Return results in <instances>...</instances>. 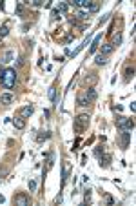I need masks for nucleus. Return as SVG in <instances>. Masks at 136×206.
<instances>
[{
	"mask_svg": "<svg viewBox=\"0 0 136 206\" xmlns=\"http://www.w3.org/2000/svg\"><path fill=\"white\" fill-rule=\"evenodd\" d=\"M129 142H131V131H122V135H120V148L127 150Z\"/></svg>",
	"mask_w": 136,
	"mask_h": 206,
	"instance_id": "obj_4",
	"label": "nucleus"
},
{
	"mask_svg": "<svg viewBox=\"0 0 136 206\" xmlns=\"http://www.w3.org/2000/svg\"><path fill=\"white\" fill-rule=\"evenodd\" d=\"M98 80V77L95 75V73H91V77H85V80H84V84L87 86V84H95Z\"/></svg>",
	"mask_w": 136,
	"mask_h": 206,
	"instance_id": "obj_17",
	"label": "nucleus"
},
{
	"mask_svg": "<svg viewBox=\"0 0 136 206\" xmlns=\"http://www.w3.org/2000/svg\"><path fill=\"white\" fill-rule=\"evenodd\" d=\"M33 4H35V6H37V7H42V6H44V2H42V0H35V2H33Z\"/></svg>",
	"mask_w": 136,
	"mask_h": 206,
	"instance_id": "obj_30",
	"label": "nucleus"
},
{
	"mask_svg": "<svg viewBox=\"0 0 136 206\" xmlns=\"http://www.w3.org/2000/svg\"><path fill=\"white\" fill-rule=\"evenodd\" d=\"M84 201H85V203H89V201H91V190H89V188H87V190H85V193H84Z\"/></svg>",
	"mask_w": 136,
	"mask_h": 206,
	"instance_id": "obj_25",
	"label": "nucleus"
},
{
	"mask_svg": "<svg viewBox=\"0 0 136 206\" xmlns=\"http://www.w3.org/2000/svg\"><path fill=\"white\" fill-rule=\"evenodd\" d=\"M13 124H15V128H18V130H24V128H25V121H24L22 117H15V119H13Z\"/></svg>",
	"mask_w": 136,
	"mask_h": 206,
	"instance_id": "obj_14",
	"label": "nucleus"
},
{
	"mask_svg": "<svg viewBox=\"0 0 136 206\" xmlns=\"http://www.w3.org/2000/svg\"><path fill=\"white\" fill-rule=\"evenodd\" d=\"M11 59H13V53H11V51H9V53H7V55H6V60H4V62H9V60H11Z\"/></svg>",
	"mask_w": 136,
	"mask_h": 206,
	"instance_id": "obj_29",
	"label": "nucleus"
},
{
	"mask_svg": "<svg viewBox=\"0 0 136 206\" xmlns=\"http://www.w3.org/2000/svg\"><path fill=\"white\" fill-rule=\"evenodd\" d=\"M29 190H31V192H35V190H37V181H29Z\"/></svg>",
	"mask_w": 136,
	"mask_h": 206,
	"instance_id": "obj_27",
	"label": "nucleus"
},
{
	"mask_svg": "<svg viewBox=\"0 0 136 206\" xmlns=\"http://www.w3.org/2000/svg\"><path fill=\"white\" fill-rule=\"evenodd\" d=\"M55 203H56V204H62V195H60V193H58V197L55 199Z\"/></svg>",
	"mask_w": 136,
	"mask_h": 206,
	"instance_id": "obj_31",
	"label": "nucleus"
},
{
	"mask_svg": "<svg viewBox=\"0 0 136 206\" xmlns=\"http://www.w3.org/2000/svg\"><path fill=\"white\" fill-rule=\"evenodd\" d=\"M116 128L120 130V131H133V128H134V121L120 115V117H116Z\"/></svg>",
	"mask_w": 136,
	"mask_h": 206,
	"instance_id": "obj_2",
	"label": "nucleus"
},
{
	"mask_svg": "<svg viewBox=\"0 0 136 206\" xmlns=\"http://www.w3.org/2000/svg\"><path fill=\"white\" fill-rule=\"evenodd\" d=\"M67 7H69V4H65V2H60L56 9H58L60 13H65V11H67Z\"/></svg>",
	"mask_w": 136,
	"mask_h": 206,
	"instance_id": "obj_22",
	"label": "nucleus"
},
{
	"mask_svg": "<svg viewBox=\"0 0 136 206\" xmlns=\"http://www.w3.org/2000/svg\"><path fill=\"white\" fill-rule=\"evenodd\" d=\"M0 84L6 89H13L15 88V84H17V71H15V68H6L4 69V75L0 79Z\"/></svg>",
	"mask_w": 136,
	"mask_h": 206,
	"instance_id": "obj_1",
	"label": "nucleus"
},
{
	"mask_svg": "<svg viewBox=\"0 0 136 206\" xmlns=\"http://www.w3.org/2000/svg\"><path fill=\"white\" fill-rule=\"evenodd\" d=\"M89 104H91V102H89L84 95H82V97H78V106H89Z\"/></svg>",
	"mask_w": 136,
	"mask_h": 206,
	"instance_id": "obj_24",
	"label": "nucleus"
},
{
	"mask_svg": "<svg viewBox=\"0 0 136 206\" xmlns=\"http://www.w3.org/2000/svg\"><path fill=\"white\" fill-rule=\"evenodd\" d=\"M15 203L18 206H29V197H27L25 193H18V195L15 197Z\"/></svg>",
	"mask_w": 136,
	"mask_h": 206,
	"instance_id": "obj_8",
	"label": "nucleus"
},
{
	"mask_svg": "<svg viewBox=\"0 0 136 206\" xmlns=\"http://www.w3.org/2000/svg\"><path fill=\"white\" fill-rule=\"evenodd\" d=\"M33 111H35V106H33V104H27V106L20 108V117H22V119H29V117L33 115Z\"/></svg>",
	"mask_w": 136,
	"mask_h": 206,
	"instance_id": "obj_5",
	"label": "nucleus"
},
{
	"mask_svg": "<svg viewBox=\"0 0 136 206\" xmlns=\"http://www.w3.org/2000/svg\"><path fill=\"white\" fill-rule=\"evenodd\" d=\"M84 97L89 101V102H95L96 101V97H98V91L93 88V86H89L87 89H85V93H84Z\"/></svg>",
	"mask_w": 136,
	"mask_h": 206,
	"instance_id": "obj_6",
	"label": "nucleus"
},
{
	"mask_svg": "<svg viewBox=\"0 0 136 206\" xmlns=\"http://www.w3.org/2000/svg\"><path fill=\"white\" fill-rule=\"evenodd\" d=\"M9 33V24H4L2 27H0V37H6Z\"/></svg>",
	"mask_w": 136,
	"mask_h": 206,
	"instance_id": "obj_21",
	"label": "nucleus"
},
{
	"mask_svg": "<svg viewBox=\"0 0 136 206\" xmlns=\"http://www.w3.org/2000/svg\"><path fill=\"white\" fill-rule=\"evenodd\" d=\"M76 17L78 19H82V20H85V19H89V9H76Z\"/></svg>",
	"mask_w": 136,
	"mask_h": 206,
	"instance_id": "obj_15",
	"label": "nucleus"
},
{
	"mask_svg": "<svg viewBox=\"0 0 136 206\" xmlns=\"http://www.w3.org/2000/svg\"><path fill=\"white\" fill-rule=\"evenodd\" d=\"M87 126H89V115L82 113V115H78L76 119H75V131H76V133L85 131V130H87Z\"/></svg>",
	"mask_w": 136,
	"mask_h": 206,
	"instance_id": "obj_3",
	"label": "nucleus"
},
{
	"mask_svg": "<svg viewBox=\"0 0 136 206\" xmlns=\"http://www.w3.org/2000/svg\"><path fill=\"white\" fill-rule=\"evenodd\" d=\"M71 40H73V35H67V39H65V44H69Z\"/></svg>",
	"mask_w": 136,
	"mask_h": 206,
	"instance_id": "obj_33",
	"label": "nucleus"
},
{
	"mask_svg": "<svg viewBox=\"0 0 136 206\" xmlns=\"http://www.w3.org/2000/svg\"><path fill=\"white\" fill-rule=\"evenodd\" d=\"M109 163H111V155H103V157L100 159V164L103 166V168H107V166H109Z\"/></svg>",
	"mask_w": 136,
	"mask_h": 206,
	"instance_id": "obj_19",
	"label": "nucleus"
},
{
	"mask_svg": "<svg viewBox=\"0 0 136 206\" xmlns=\"http://www.w3.org/2000/svg\"><path fill=\"white\" fill-rule=\"evenodd\" d=\"M111 44H113V47H115V49H116L118 46H120V44H122V35H120V33H118L116 37H113V42H111Z\"/></svg>",
	"mask_w": 136,
	"mask_h": 206,
	"instance_id": "obj_20",
	"label": "nucleus"
},
{
	"mask_svg": "<svg viewBox=\"0 0 136 206\" xmlns=\"http://www.w3.org/2000/svg\"><path fill=\"white\" fill-rule=\"evenodd\" d=\"M60 17H62V13L58 9H53V19H60Z\"/></svg>",
	"mask_w": 136,
	"mask_h": 206,
	"instance_id": "obj_28",
	"label": "nucleus"
},
{
	"mask_svg": "<svg viewBox=\"0 0 136 206\" xmlns=\"http://www.w3.org/2000/svg\"><path fill=\"white\" fill-rule=\"evenodd\" d=\"M107 19H109V15H105V17H102V19H100V24H103V22L107 20Z\"/></svg>",
	"mask_w": 136,
	"mask_h": 206,
	"instance_id": "obj_32",
	"label": "nucleus"
},
{
	"mask_svg": "<svg viewBox=\"0 0 136 206\" xmlns=\"http://www.w3.org/2000/svg\"><path fill=\"white\" fill-rule=\"evenodd\" d=\"M107 60H109V59H107L105 55H102V53H98V55H96V59H95L96 66H105V64H107Z\"/></svg>",
	"mask_w": 136,
	"mask_h": 206,
	"instance_id": "obj_13",
	"label": "nucleus"
},
{
	"mask_svg": "<svg viewBox=\"0 0 136 206\" xmlns=\"http://www.w3.org/2000/svg\"><path fill=\"white\" fill-rule=\"evenodd\" d=\"M100 40H102V33L95 37V40H93V44H91V47H89V53H95V51H96V47H98V44H100Z\"/></svg>",
	"mask_w": 136,
	"mask_h": 206,
	"instance_id": "obj_12",
	"label": "nucleus"
},
{
	"mask_svg": "<svg viewBox=\"0 0 136 206\" xmlns=\"http://www.w3.org/2000/svg\"><path fill=\"white\" fill-rule=\"evenodd\" d=\"M13 101H15V97H13V93H9V91H6V93L0 95V104H4V106H9Z\"/></svg>",
	"mask_w": 136,
	"mask_h": 206,
	"instance_id": "obj_7",
	"label": "nucleus"
},
{
	"mask_svg": "<svg viewBox=\"0 0 136 206\" xmlns=\"http://www.w3.org/2000/svg\"><path fill=\"white\" fill-rule=\"evenodd\" d=\"M100 9V4L98 2H91V6H89V13H95V11H98Z\"/></svg>",
	"mask_w": 136,
	"mask_h": 206,
	"instance_id": "obj_23",
	"label": "nucleus"
},
{
	"mask_svg": "<svg viewBox=\"0 0 136 206\" xmlns=\"http://www.w3.org/2000/svg\"><path fill=\"white\" fill-rule=\"evenodd\" d=\"M47 95H49V99L53 101V104H55V106H58V97H56V88H55V86H51V88H49Z\"/></svg>",
	"mask_w": 136,
	"mask_h": 206,
	"instance_id": "obj_9",
	"label": "nucleus"
},
{
	"mask_svg": "<svg viewBox=\"0 0 136 206\" xmlns=\"http://www.w3.org/2000/svg\"><path fill=\"white\" fill-rule=\"evenodd\" d=\"M49 137H51V133H49V131H40V135L37 137V141L42 142V141H45V139H49Z\"/></svg>",
	"mask_w": 136,
	"mask_h": 206,
	"instance_id": "obj_18",
	"label": "nucleus"
},
{
	"mask_svg": "<svg viewBox=\"0 0 136 206\" xmlns=\"http://www.w3.org/2000/svg\"><path fill=\"white\" fill-rule=\"evenodd\" d=\"M95 155H96L98 159H100L102 155H103V148H102V146H100V148H96V150H95Z\"/></svg>",
	"mask_w": 136,
	"mask_h": 206,
	"instance_id": "obj_26",
	"label": "nucleus"
},
{
	"mask_svg": "<svg viewBox=\"0 0 136 206\" xmlns=\"http://www.w3.org/2000/svg\"><path fill=\"white\" fill-rule=\"evenodd\" d=\"M113 51H115V47H113V44H111V42H107V44H103V46H102V51H100V53L107 57V55H111Z\"/></svg>",
	"mask_w": 136,
	"mask_h": 206,
	"instance_id": "obj_10",
	"label": "nucleus"
},
{
	"mask_svg": "<svg viewBox=\"0 0 136 206\" xmlns=\"http://www.w3.org/2000/svg\"><path fill=\"white\" fill-rule=\"evenodd\" d=\"M133 77H134V66H127L125 68V82L133 80Z\"/></svg>",
	"mask_w": 136,
	"mask_h": 206,
	"instance_id": "obj_11",
	"label": "nucleus"
},
{
	"mask_svg": "<svg viewBox=\"0 0 136 206\" xmlns=\"http://www.w3.org/2000/svg\"><path fill=\"white\" fill-rule=\"evenodd\" d=\"M53 164H55V153L51 151V153L47 155V166H45V168H47V170H51V168H53Z\"/></svg>",
	"mask_w": 136,
	"mask_h": 206,
	"instance_id": "obj_16",
	"label": "nucleus"
}]
</instances>
